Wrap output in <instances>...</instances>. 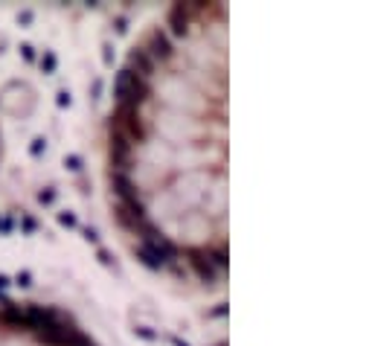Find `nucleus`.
Instances as JSON below:
<instances>
[{
	"label": "nucleus",
	"instance_id": "f257e3e1",
	"mask_svg": "<svg viewBox=\"0 0 375 346\" xmlns=\"http://www.w3.org/2000/svg\"><path fill=\"white\" fill-rule=\"evenodd\" d=\"M108 122H114L122 134L128 137L131 146H134V143H146V140L152 137V125H149V120H143V114H140L137 108H131V105L117 102V108H114V114H111Z\"/></svg>",
	"mask_w": 375,
	"mask_h": 346
},
{
	"label": "nucleus",
	"instance_id": "f03ea898",
	"mask_svg": "<svg viewBox=\"0 0 375 346\" xmlns=\"http://www.w3.org/2000/svg\"><path fill=\"white\" fill-rule=\"evenodd\" d=\"M108 131H111V140H108L111 166H114V172H128L131 169V152H134V146L128 143V137L122 134L114 122H108Z\"/></svg>",
	"mask_w": 375,
	"mask_h": 346
},
{
	"label": "nucleus",
	"instance_id": "7ed1b4c3",
	"mask_svg": "<svg viewBox=\"0 0 375 346\" xmlns=\"http://www.w3.org/2000/svg\"><path fill=\"white\" fill-rule=\"evenodd\" d=\"M143 50L152 55L154 64H169L172 58H175V44H172V38L166 29H152V32L146 35V41H143Z\"/></svg>",
	"mask_w": 375,
	"mask_h": 346
},
{
	"label": "nucleus",
	"instance_id": "20e7f679",
	"mask_svg": "<svg viewBox=\"0 0 375 346\" xmlns=\"http://www.w3.org/2000/svg\"><path fill=\"white\" fill-rule=\"evenodd\" d=\"M201 12H204L201 3H175V6L169 9V29H172V35L187 38L189 26H192V17H198Z\"/></svg>",
	"mask_w": 375,
	"mask_h": 346
},
{
	"label": "nucleus",
	"instance_id": "39448f33",
	"mask_svg": "<svg viewBox=\"0 0 375 346\" xmlns=\"http://www.w3.org/2000/svg\"><path fill=\"white\" fill-rule=\"evenodd\" d=\"M111 189L117 195V204H125V207L143 204V195H140V189H137V183L131 180L128 172H114L111 169Z\"/></svg>",
	"mask_w": 375,
	"mask_h": 346
},
{
	"label": "nucleus",
	"instance_id": "423d86ee",
	"mask_svg": "<svg viewBox=\"0 0 375 346\" xmlns=\"http://www.w3.org/2000/svg\"><path fill=\"white\" fill-rule=\"evenodd\" d=\"M76 332V326L70 323V320H58V323H52V326H41V329H32V338L38 341V344L44 346H64V341H67L70 335Z\"/></svg>",
	"mask_w": 375,
	"mask_h": 346
},
{
	"label": "nucleus",
	"instance_id": "0eeeda50",
	"mask_svg": "<svg viewBox=\"0 0 375 346\" xmlns=\"http://www.w3.org/2000/svg\"><path fill=\"white\" fill-rule=\"evenodd\" d=\"M152 93H154V87H152V82L149 79H140V76H128V87H125V96H122L120 102L122 105H131V108H143V105L152 99Z\"/></svg>",
	"mask_w": 375,
	"mask_h": 346
},
{
	"label": "nucleus",
	"instance_id": "6e6552de",
	"mask_svg": "<svg viewBox=\"0 0 375 346\" xmlns=\"http://www.w3.org/2000/svg\"><path fill=\"white\" fill-rule=\"evenodd\" d=\"M187 265L192 268V274L201 279L204 285H212L215 282V268L206 262V253H204V247H187Z\"/></svg>",
	"mask_w": 375,
	"mask_h": 346
},
{
	"label": "nucleus",
	"instance_id": "1a4fd4ad",
	"mask_svg": "<svg viewBox=\"0 0 375 346\" xmlns=\"http://www.w3.org/2000/svg\"><path fill=\"white\" fill-rule=\"evenodd\" d=\"M23 314H26V332L41 329V326H52V323L61 320V314L55 312L52 306H38V303L23 306Z\"/></svg>",
	"mask_w": 375,
	"mask_h": 346
},
{
	"label": "nucleus",
	"instance_id": "9d476101",
	"mask_svg": "<svg viewBox=\"0 0 375 346\" xmlns=\"http://www.w3.org/2000/svg\"><path fill=\"white\" fill-rule=\"evenodd\" d=\"M154 67H157V64L152 61V55L143 50V44H137L134 50H128V64H125L128 73H134L140 79H152Z\"/></svg>",
	"mask_w": 375,
	"mask_h": 346
},
{
	"label": "nucleus",
	"instance_id": "9b49d317",
	"mask_svg": "<svg viewBox=\"0 0 375 346\" xmlns=\"http://www.w3.org/2000/svg\"><path fill=\"white\" fill-rule=\"evenodd\" d=\"M143 244H149V247H152V250H154V253H157V256H160V259H163V262H172V259H178V253H181V250H178V244L172 242L169 236H163L160 230H157L154 236H149V239H146V242H143Z\"/></svg>",
	"mask_w": 375,
	"mask_h": 346
},
{
	"label": "nucleus",
	"instance_id": "f8f14e48",
	"mask_svg": "<svg viewBox=\"0 0 375 346\" xmlns=\"http://www.w3.org/2000/svg\"><path fill=\"white\" fill-rule=\"evenodd\" d=\"M114 221H117V227H122L125 233H134V230L143 224L146 218H137L134 212H128L122 204H117V207H114Z\"/></svg>",
	"mask_w": 375,
	"mask_h": 346
},
{
	"label": "nucleus",
	"instance_id": "ddd939ff",
	"mask_svg": "<svg viewBox=\"0 0 375 346\" xmlns=\"http://www.w3.org/2000/svg\"><path fill=\"white\" fill-rule=\"evenodd\" d=\"M0 320L3 323H9V326H23L26 329V314H23V306H15V303H6L3 309H0Z\"/></svg>",
	"mask_w": 375,
	"mask_h": 346
},
{
	"label": "nucleus",
	"instance_id": "4468645a",
	"mask_svg": "<svg viewBox=\"0 0 375 346\" xmlns=\"http://www.w3.org/2000/svg\"><path fill=\"white\" fill-rule=\"evenodd\" d=\"M206 253V262L215 268V271H224V268H230V253H227V247L224 244H212V247H204Z\"/></svg>",
	"mask_w": 375,
	"mask_h": 346
},
{
	"label": "nucleus",
	"instance_id": "2eb2a0df",
	"mask_svg": "<svg viewBox=\"0 0 375 346\" xmlns=\"http://www.w3.org/2000/svg\"><path fill=\"white\" fill-rule=\"evenodd\" d=\"M137 259L143 262V265H146V268H149V271H160V268H166V262L160 259V256H157V253H154L152 247H149V244H137Z\"/></svg>",
	"mask_w": 375,
	"mask_h": 346
},
{
	"label": "nucleus",
	"instance_id": "dca6fc26",
	"mask_svg": "<svg viewBox=\"0 0 375 346\" xmlns=\"http://www.w3.org/2000/svg\"><path fill=\"white\" fill-rule=\"evenodd\" d=\"M128 76H131V73L122 67L120 73H117V79H114V96H117V102H120L122 96H125V87H128Z\"/></svg>",
	"mask_w": 375,
	"mask_h": 346
},
{
	"label": "nucleus",
	"instance_id": "f3484780",
	"mask_svg": "<svg viewBox=\"0 0 375 346\" xmlns=\"http://www.w3.org/2000/svg\"><path fill=\"white\" fill-rule=\"evenodd\" d=\"M55 64H58V58H55L52 52H44V58H41V70H44V73H55Z\"/></svg>",
	"mask_w": 375,
	"mask_h": 346
},
{
	"label": "nucleus",
	"instance_id": "a211bd4d",
	"mask_svg": "<svg viewBox=\"0 0 375 346\" xmlns=\"http://www.w3.org/2000/svg\"><path fill=\"white\" fill-rule=\"evenodd\" d=\"M44 152H47V140H44V137H35L32 146H29V155H32V157H41Z\"/></svg>",
	"mask_w": 375,
	"mask_h": 346
},
{
	"label": "nucleus",
	"instance_id": "6ab92c4d",
	"mask_svg": "<svg viewBox=\"0 0 375 346\" xmlns=\"http://www.w3.org/2000/svg\"><path fill=\"white\" fill-rule=\"evenodd\" d=\"M166 268L172 271V277H178V279H187V268L181 265L178 259H172V262H166Z\"/></svg>",
	"mask_w": 375,
	"mask_h": 346
},
{
	"label": "nucleus",
	"instance_id": "aec40b11",
	"mask_svg": "<svg viewBox=\"0 0 375 346\" xmlns=\"http://www.w3.org/2000/svg\"><path fill=\"white\" fill-rule=\"evenodd\" d=\"M64 166H67L70 172H82V157L79 155H67L64 157Z\"/></svg>",
	"mask_w": 375,
	"mask_h": 346
},
{
	"label": "nucleus",
	"instance_id": "412c9836",
	"mask_svg": "<svg viewBox=\"0 0 375 346\" xmlns=\"http://www.w3.org/2000/svg\"><path fill=\"white\" fill-rule=\"evenodd\" d=\"M38 201H41L44 207H50L52 201H55V189H50V186H47V189H41V192H38Z\"/></svg>",
	"mask_w": 375,
	"mask_h": 346
},
{
	"label": "nucleus",
	"instance_id": "4be33fe9",
	"mask_svg": "<svg viewBox=\"0 0 375 346\" xmlns=\"http://www.w3.org/2000/svg\"><path fill=\"white\" fill-rule=\"evenodd\" d=\"M20 55H23V61H26V64H32V61H35V47H32V44H20Z\"/></svg>",
	"mask_w": 375,
	"mask_h": 346
},
{
	"label": "nucleus",
	"instance_id": "5701e85b",
	"mask_svg": "<svg viewBox=\"0 0 375 346\" xmlns=\"http://www.w3.org/2000/svg\"><path fill=\"white\" fill-rule=\"evenodd\" d=\"M58 224H61V227H76L79 221H76V215H73V212H58Z\"/></svg>",
	"mask_w": 375,
	"mask_h": 346
},
{
	"label": "nucleus",
	"instance_id": "b1692460",
	"mask_svg": "<svg viewBox=\"0 0 375 346\" xmlns=\"http://www.w3.org/2000/svg\"><path fill=\"white\" fill-rule=\"evenodd\" d=\"M137 338H143V341H157V332L149 329V326H137Z\"/></svg>",
	"mask_w": 375,
	"mask_h": 346
},
{
	"label": "nucleus",
	"instance_id": "393cba45",
	"mask_svg": "<svg viewBox=\"0 0 375 346\" xmlns=\"http://www.w3.org/2000/svg\"><path fill=\"white\" fill-rule=\"evenodd\" d=\"M102 61H105V67H114V47L111 44L102 47Z\"/></svg>",
	"mask_w": 375,
	"mask_h": 346
},
{
	"label": "nucleus",
	"instance_id": "a878e982",
	"mask_svg": "<svg viewBox=\"0 0 375 346\" xmlns=\"http://www.w3.org/2000/svg\"><path fill=\"white\" fill-rule=\"evenodd\" d=\"M15 282L20 285V288H29V285H32V274H29V271H20Z\"/></svg>",
	"mask_w": 375,
	"mask_h": 346
},
{
	"label": "nucleus",
	"instance_id": "bb28decb",
	"mask_svg": "<svg viewBox=\"0 0 375 346\" xmlns=\"http://www.w3.org/2000/svg\"><path fill=\"white\" fill-rule=\"evenodd\" d=\"M82 236H85V242H90V244H99V233H96L93 227H85V230H82Z\"/></svg>",
	"mask_w": 375,
	"mask_h": 346
},
{
	"label": "nucleus",
	"instance_id": "cd10ccee",
	"mask_svg": "<svg viewBox=\"0 0 375 346\" xmlns=\"http://www.w3.org/2000/svg\"><path fill=\"white\" fill-rule=\"evenodd\" d=\"M55 102H58V108H70V102H73V99H70V93H67V90H58Z\"/></svg>",
	"mask_w": 375,
	"mask_h": 346
},
{
	"label": "nucleus",
	"instance_id": "c85d7f7f",
	"mask_svg": "<svg viewBox=\"0 0 375 346\" xmlns=\"http://www.w3.org/2000/svg\"><path fill=\"white\" fill-rule=\"evenodd\" d=\"M96 256H99V262H102V265H108V268L114 265V259H111V253H108L105 247H99V253H96Z\"/></svg>",
	"mask_w": 375,
	"mask_h": 346
},
{
	"label": "nucleus",
	"instance_id": "c756f323",
	"mask_svg": "<svg viewBox=\"0 0 375 346\" xmlns=\"http://www.w3.org/2000/svg\"><path fill=\"white\" fill-rule=\"evenodd\" d=\"M128 32V20L125 17H117V35H125Z\"/></svg>",
	"mask_w": 375,
	"mask_h": 346
},
{
	"label": "nucleus",
	"instance_id": "7c9ffc66",
	"mask_svg": "<svg viewBox=\"0 0 375 346\" xmlns=\"http://www.w3.org/2000/svg\"><path fill=\"white\" fill-rule=\"evenodd\" d=\"M99 93H102V79H93V99H99Z\"/></svg>",
	"mask_w": 375,
	"mask_h": 346
},
{
	"label": "nucleus",
	"instance_id": "2f4dec72",
	"mask_svg": "<svg viewBox=\"0 0 375 346\" xmlns=\"http://www.w3.org/2000/svg\"><path fill=\"white\" fill-rule=\"evenodd\" d=\"M23 230H26V233H32V230H35V221H32V218H29V215L23 218Z\"/></svg>",
	"mask_w": 375,
	"mask_h": 346
},
{
	"label": "nucleus",
	"instance_id": "473e14b6",
	"mask_svg": "<svg viewBox=\"0 0 375 346\" xmlns=\"http://www.w3.org/2000/svg\"><path fill=\"white\" fill-rule=\"evenodd\" d=\"M32 20V12H20V23H29Z\"/></svg>",
	"mask_w": 375,
	"mask_h": 346
},
{
	"label": "nucleus",
	"instance_id": "72a5a7b5",
	"mask_svg": "<svg viewBox=\"0 0 375 346\" xmlns=\"http://www.w3.org/2000/svg\"><path fill=\"white\" fill-rule=\"evenodd\" d=\"M172 344H175V346H189L187 341H181V338H172Z\"/></svg>",
	"mask_w": 375,
	"mask_h": 346
},
{
	"label": "nucleus",
	"instance_id": "f704fd0d",
	"mask_svg": "<svg viewBox=\"0 0 375 346\" xmlns=\"http://www.w3.org/2000/svg\"><path fill=\"white\" fill-rule=\"evenodd\" d=\"M6 285H9V277H3V274H0V288H6Z\"/></svg>",
	"mask_w": 375,
	"mask_h": 346
},
{
	"label": "nucleus",
	"instance_id": "c9c22d12",
	"mask_svg": "<svg viewBox=\"0 0 375 346\" xmlns=\"http://www.w3.org/2000/svg\"><path fill=\"white\" fill-rule=\"evenodd\" d=\"M6 303H9V300H6V297L0 294V306H6Z\"/></svg>",
	"mask_w": 375,
	"mask_h": 346
},
{
	"label": "nucleus",
	"instance_id": "e433bc0d",
	"mask_svg": "<svg viewBox=\"0 0 375 346\" xmlns=\"http://www.w3.org/2000/svg\"><path fill=\"white\" fill-rule=\"evenodd\" d=\"M0 224H3V221H0Z\"/></svg>",
	"mask_w": 375,
	"mask_h": 346
}]
</instances>
